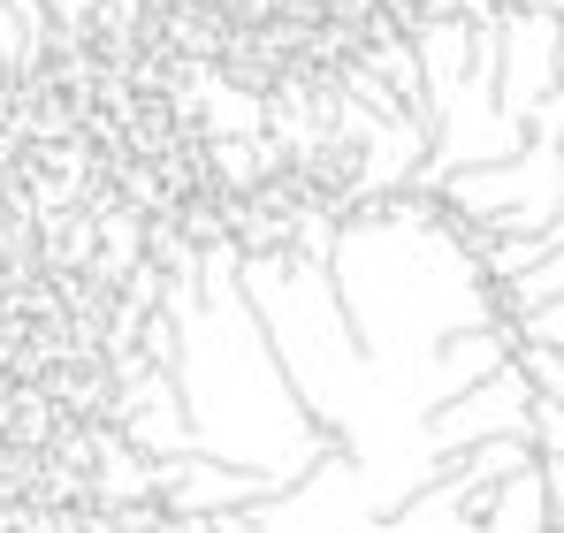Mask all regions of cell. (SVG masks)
Returning <instances> with one entry per match:
<instances>
[{
	"mask_svg": "<svg viewBox=\"0 0 564 533\" xmlns=\"http://www.w3.org/2000/svg\"><path fill=\"white\" fill-rule=\"evenodd\" d=\"M176 320V389H184L191 449L268 480L275 496H290L297 480H313L336 443L321 435V420L305 412V396L290 389V366L275 358V336L260 328L252 297H245V252L214 244L206 260L169 282Z\"/></svg>",
	"mask_w": 564,
	"mask_h": 533,
	"instance_id": "1",
	"label": "cell"
},
{
	"mask_svg": "<svg viewBox=\"0 0 564 533\" xmlns=\"http://www.w3.org/2000/svg\"><path fill=\"white\" fill-rule=\"evenodd\" d=\"M336 305L381 366H427L473 328H503V290L473 260V221H458L427 191H389L344 214L336 237Z\"/></svg>",
	"mask_w": 564,
	"mask_h": 533,
	"instance_id": "2",
	"label": "cell"
},
{
	"mask_svg": "<svg viewBox=\"0 0 564 533\" xmlns=\"http://www.w3.org/2000/svg\"><path fill=\"white\" fill-rule=\"evenodd\" d=\"M435 198L458 221L488 229V237H534V244H557L564 252V145L534 138V130H527V145L511 161L466 168V176L443 183Z\"/></svg>",
	"mask_w": 564,
	"mask_h": 533,
	"instance_id": "3",
	"label": "cell"
},
{
	"mask_svg": "<svg viewBox=\"0 0 564 533\" xmlns=\"http://www.w3.org/2000/svg\"><path fill=\"white\" fill-rule=\"evenodd\" d=\"M534 381H527V366L511 358L496 381H480L466 389L458 404H443L435 420H427V449H435V465H458L466 449H488V443H534Z\"/></svg>",
	"mask_w": 564,
	"mask_h": 533,
	"instance_id": "4",
	"label": "cell"
},
{
	"mask_svg": "<svg viewBox=\"0 0 564 533\" xmlns=\"http://www.w3.org/2000/svg\"><path fill=\"white\" fill-rule=\"evenodd\" d=\"M557 46L564 23L542 0H503V69H496V107L527 130L534 107L557 91Z\"/></svg>",
	"mask_w": 564,
	"mask_h": 533,
	"instance_id": "5",
	"label": "cell"
},
{
	"mask_svg": "<svg viewBox=\"0 0 564 533\" xmlns=\"http://www.w3.org/2000/svg\"><path fill=\"white\" fill-rule=\"evenodd\" d=\"M480 533H557V503H550V465L511 472L503 488L480 496Z\"/></svg>",
	"mask_w": 564,
	"mask_h": 533,
	"instance_id": "6",
	"label": "cell"
},
{
	"mask_svg": "<svg viewBox=\"0 0 564 533\" xmlns=\"http://www.w3.org/2000/svg\"><path fill=\"white\" fill-rule=\"evenodd\" d=\"M519 328V344H534V351H564V297H550V305H534L527 320H511Z\"/></svg>",
	"mask_w": 564,
	"mask_h": 533,
	"instance_id": "7",
	"label": "cell"
},
{
	"mask_svg": "<svg viewBox=\"0 0 564 533\" xmlns=\"http://www.w3.org/2000/svg\"><path fill=\"white\" fill-rule=\"evenodd\" d=\"M519 366H527L534 396H550V404H564V351H534V344H519Z\"/></svg>",
	"mask_w": 564,
	"mask_h": 533,
	"instance_id": "8",
	"label": "cell"
},
{
	"mask_svg": "<svg viewBox=\"0 0 564 533\" xmlns=\"http://www.w3.org/2000/svg\"><path fill=\"white\" fill-rule=\"evenodd\" d=\"M534 449H542V465H564V404H534Z\"/></svg>",
	"mask_w": 564,
	"mask_h": 533,
	"instance_id": "9",
	"label": "cell"
},
{
	"mask_svg": "<svg viewBox=\"0 0 564 533\" xmlns=\"http://www.w3.org/2000/svg\"><path fill=\"white\" fill-rule=\"evenodd\" d=\"M550 503H557V533H564V465H550Z\"/></svg>",
	"mask_w": 564,
	"mask_h": 533,
	"instance_id": "10",
	"label": "cell"
},
{
	"mask_svg": "<svg viewBox=\"0 0 564 533\" xmlns=\"http://www.w3.org/2000/svg\"><path fill=\"white\" fill-rule=\"evenodd\" d=\"M542 8H550V15H557V23H564V0H542Z\"/></svg>",
	"mask_w": 564,
	"mask_h": 533,
	"instance_id": "11",
	"label": "cell"
},
{
	"mask_svg": "<svg viewBox=\"0 0 564 533\" xmlns=\"http://www.w3.org/2000/svg\"><path fill=\"white\" fill-rule=\"evenodd\" d=\"M557 91H564V46H557Z\"/></svg>",
	"mask_w": 564,
	"mask_h": 533,
	"instance_id": "12",
	"label": "cell"
}]
</instances>
